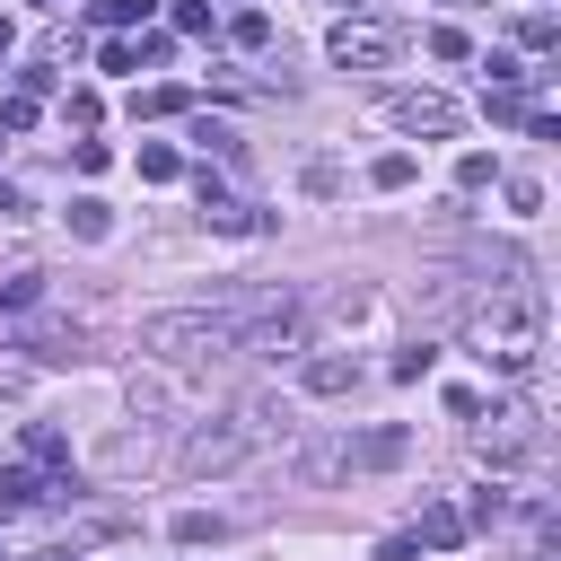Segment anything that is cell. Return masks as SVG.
<instances>
[{
	"mask_svg": "<svg viewBox=\"0 0 561 561\" xmlns=\"http://www.w3.org/2000/svg\"><path fill=\"white\" fill-rule=\"evenodd\" d=\"M465 535H473V526H465V508H456V500H430V508H421V526H412V543H430V552H456Z\"/></svg>",
	"mask_w": 561,
	"mask_h": 561,
	"instance_id": "10",
	"label": "cell"
},
{
	"mask_svg": "<svg viewBox=\"0 0 561 561\" xmlns=\"http://www.w3.org/2000/svg\"><path fill=\"white\" fill-rule=\"evenodd\" d=\"M430 368H438L430 342H403V351H394V386H412V377H430Z\"/></svg>",
	"mask_w": 561,
	"mask_h": 561,
	"instance_id": "22",
	"label": "cell"
},
{
	"mask_svg": "<svg viewBox=\"0 0 561 561\" xmlns=\"http://www.w3.org/2000/svg\"><path fill=\"white\" fill-rule=\"evenodd\" d=\"M70 237H79V245H105V237H114V219H105V202H96V193H79V202H70Z\"/></svg>",
	"mask_w": 561,
	"mask_h": 561,
	"instance_id": "13",
	"label": "cell"
},
{
	"mask_svg": "<svg viewBox=\"0 0 561 561\" xmlns=\"http://www.w3.org/2000/svg\"><path fill=\"white\" fill-rule=\"evenodd\" d=\"M430 53H438V61H465V53H473V44H465V35H456V26H430Z\"/></svg>",
	"mask_w": 561,
	"mask_h": 561,
	"instance_id": "30",
	"label": "cell"
},
{
	"mask_svg": "<svg viewBox=\"0 0 561 561\" xmlns=\"http://www.w3.org/2000/svg\"><path fill=\"white\" fill-rule=\"evenodd\" d=\"M351 447V473H394L403 456H412V430L403 421H386V430H368V438H342Z\"/></svg>",
	"mask_w": 561,
	"mask_h": 561,
	"instance_id": "9",
	"label": "cell"
},
{
	"mask_svg": "<svg viewBox=\"0 0 561 561\" xmlns=\"http://www.w3.org/2000/svg\"><path fill=\"white\" fill-rule=\"evenodd\" d=\"M359 377H368V368H359L351 351H316V342L298 351V386H307L316 403H342V394H359Z\"/></svg>",
	"mask_w": 561,
	"mask_h": 561,
	"instance_id": "8",
	"label": "cell"
},
{
	"mask_svg": "<svg viewBox=\"0 0 561 561\" xmlns=\"http://www.w3.org/2000/svg\"><path fill=\"white\" fill-rule=\"evenodd\" d=\"M88 18L123 35V26H149V18H158V0H88Z\"/></svg>",
	"mask_w": 561,
	"mask_h": 561,
	"instance_id": "14",
	"label": "cell"
},
{
	"mask_svg": "<svg viewBox=\"0 0 561 561\" xmlns=\"http://www.w3.org/2000/svg\"><path fill=\"white\" fill-rule=\"evenodd\" d=\"M543 324H552V307H543V280H535V272L482 280V298L465 307V351H473L491 377L535 386V368H543Z\"/></svg>",
	"mask_w": 561,
	"mask_h": 561,
	"instance_id": "1",
	"label": "cell"
},
{
	"mask_svg": "<svg viewBox=\"0 0 561 561\" xmlns=\"http://www.w3.org/2000/svg\"><path fill=\"white\" fill-rule=\"evenodd\" d=\"M491 175H500V167H491V149H465V158H456V184H465V193H482Z\"/></svg>",
	"mask_w": 561,
	"mask_h": 561,
	"instance_id": "26",
	"label": "cell"
},
{
	"mask_svg": "<svg viewBox=\"0 0 561 561\" xmlns=\"http://www.w3.org/2000/svg\"><path fill=\"white\" fill-rule=\"evenodd\" d=\"M500 517H508V491H500V482H482V491H473V508H465V526H482V535H491Z\"/></svg>",
	"mask_w": 561,
	"mask_h": 561,
	"instance_id": "20",
	"label": "cell"
},
{
	"mask_svg": "<svg viewBox=\"0 0 561 561\" xmlns=\"http://www.w3.org/2000/svg\"><path fill=\"white\" fill-rule=\"evenodd\" d=\"M508 210H543V184L535 175H508Z\"/></svg>",
	"mask_w": 561,
	"mask_h": 561,
	"instance_id": "31",
	"label": "cell"
},
{
	"mask_svg": "<svg viewBox=\"0 0 561 561\" xmlns=\"http://www.w3.org/2000/svg\"><path fill=\"white\" fill-rule=\"evenodd\" d=\"M324 53H333L342 70H386V61H394V26H377V18H333Z\"/></svg>",
	"mask_w": 561,
	"mask_h": 561,
	"instance_id": "7",
	"label": "cell"
},
{
	"mask_svg": "<svg viewBox=\"0 0 561 561\" xmlns=\"http://www.w3.org/2000/svg\"><path fill=\"white\" fill-rule=\"evenodd\" d=\"M140 175H149V184H175V175H184V158H175L167 140H140Z\"/></svg>",
	"mask_w": 561,
	"mask_h": 561,
	"instance_id": "19",
	"label": "cell"
},
{
	"mask_svg": "<svg viewBox=\"0 0 561 561\" xmlns=\"http://www.w3.org/2000/svg\"><path fill=\"white\" fill-rule=\"evenodd\" d=\"M44 9H53V0H44Z\"/></svg>",
	"mask_w": 561,
	"mask_h": 561,
	"instance_id": "34",
	"label": "cell"
},
{
	"mask_svg": "<svg viewBox=\"0 0 561 561\" xmlns=\"http://www.w3.org/2000/svg\"><path fill=\"white\" fill-rule=\"evenodd\" d=\"M26 307H44V272H18V280L0 289V316H26Z\"/></svg>",
	"mask_w": 561,
	"mask_h": 561,
	"instance_id": "21",
	"label": "cell"
},
{
	"mask_svg": "<svg viewBox=\"0 0 561 561\" xmlns=\"http://www.w3.org/2000/svg\"><path fill=\"white\" fill-rule=\"evenodd\" d=\"M307 342H316V316H307L298 289H263V298L237 307V351H254V359H298Z\"/></svg>",
	"mask_w": 561,
	"mask_h": 561,
	"instance_id": "3",
	"label": "cell"
},
{
	"mask_svg": "<svg viewBox=\"0 0 561 561\" xmlns=\"http://www.w3.org/2000/svg\"><path fill=\"white\" fill-rule=\"evenodd\" d=\"M35 500H44V473H35V465H0V526L26 517Z\"/></svg>",
	"mask_w": 561,
	"mask_h": 561,
	"instance_id": "11",
	"label": "cell"
},
{
	"mask_svg": "<svg viewBox=\"0 0 561 561\" xmlns=\"http://www.w3.org/2000/svg\"><path fill=\"white\" fill-rule=\"evenodd\" d=\"M140 351H149V359H167V368L219 359V351H237V316H210V307H167V316H140Z\"/></svg>",
	"mask_w": 561,
	"mask_h": 561,
	"instance_id": "2",
	"label": "cell"
},
{
	"mask_svg": "<svg viewBox=\"0 0 561 561\" xmlns=\"http://www.w3.org/2000/svg\"><path fill=\"white\" fill-rule=\"evenodd\" d=\"M0 131H35V96H0Z\"/></svg>",
	"mask_w": 561,
	"mask_h": 561,
	"instance_id": "28",
	"label": "cell"
},
{
	"mask_svg": "<svg viewBox=\"0 0 561 561\" xmlns=\"http://www.w3.org/2000/svg\"><path fill=\"white\" fill-rule=\"evenodd\" d=\"M9 44H18V26H9V18H0V53H9Z\"/></svg>",
	"mask_w": 561,
	"mask_h": 561,
	"instance_id": "33",
	"label": "cell"
},
{
	"mask_svg": "<svg viewBox=\"0 0 561 561\" xmlns=\"http://www.w3.org/2000/svg\"><path fill=\"white\" fill-rule=\"evenodd\" d=\"M245 456H254V430H245V421H210V430H193V438L175 447V473L202 482V473H228V465H245Z\"/></svg>",
	"mask_w": 561,
	"mask_h": 561,
	"instance_id": "6",
	"label": "cell"
},
{
	"mask_svg": "<svg viewBox=\"0 0 561 561\" xmlns=\"http://www.w3.org/2000/svg\"><path fill=\"white\" fill-rule=\"evenodd\" d=\"M289 465H298V482H333V473H351V447H342V438H324V447H298Z\"/></svg>",
	"mask_w": 561,
	"mask_h": 561,
	"instance_id": "12",
	"label": "cell"
},
{
	"mask_svg": "<svg viewBox=\"0 0 561 561\" xmlns=\"http://www.w3.org/2000/svg\"><path fill=\"white\" fill-rule=\"evenodd\" d=\"M193 140H202V149H219V158H237V131H228L219 114H193Z\"/></svg>",
	"mask_w": 561,
	"mask_h": 561,
	"instance_id": "25",
	"label": "cell"
},
{
	"mask_svg": "<svg viewBox=\"0 0 561 561\" xmlns=\"http://www.w3.org/2000/svg\"><path fill=\"white\" fill-rule=\"evenodd\" d=\"M228 44H237V53H263V44H272V18H263V9H237V18H228Z\"/></svg>",
	"mask_w": 561,
	"mask_h": 561,
	"instance_id": "16",
	"label": "cell"
},
{
	"mask_svg": "<svg viewBox=\"0 0 561 561\" xmlns=\"http://www.w3.org/2000/svg\"><path fill=\"white\" fill-rule=\"evenodd\" d=\"M175 543H219V517H210V508H184V517H175Z\"/></svg>",
	"mask_w": 561,
	"mask_h": 561,
	"instance_id": "27",
	"label": "cell"
},
{
	"mask_svg": "<svg viewBox=\"0 0 561 561\" xmlns=\"http://www.w3.org/2000/svg\"><path fill=\"white\" fill-rule=\"evenodd\" d=\"M377 561H421V543H412V535H386V543H377Z\"/></svg>",
	"mask_w": 561,
	"mask_h": 561,
	"instance_id": "32",
	"label": "cell"
},
{
	"mask_svg": "<svg viewBox=\"0 0 561 561\" xmlns=\"http://www.w3.org/2000/svg\"><path fill=\"white\" fill-rule=\"evenodd\" d=\"M377 123L403 131V140H456V131H465V105L438 96V88H386V96H377Z\"/></svg>",
	"mask_w": 561,
	"mask_h": 561,
	"instance_id": "5",
	"label": "cell"
},
{
	"mask_svg": "<svg viewBox=\"0 0 561 561\" xmlns=\"http://www.w3.org/2000/svg\"><path fill=\"white\" fill-rule=\"evenodd\" d=\"M184 105H193L184 88H140V96H131V114H140V123H167V114H184Z\"/></svg>",
	"mask_w": 561,
	"mask_h": 561,
	"instance_id": "17",
	"label": "cell"
},
{
	"mask_svg": "<svg viewBox=\"0 0 561 561\" xmlns=\"http://www.w3.org/2000/svg\"><path fill=\"white\" fill-rule=\"evenodd\" d=\"M96 70H114V79H123V70H140V44H123V35H105V44H96Z\"/></svg>",
	"mask_w": 561,
	"mask_h": 561,
	"instance_id": "24",
	"label": "cell"
},
{
	"mask_svg": "<svg viewBox=\"0 0 561 561\" xmlns=\"http://www.w3.org/2000/svg\"><path fill=\"white\" fill-rule=\"evenodd\" d=\"M26 456H35V465H53V473H70V438H61V430H44V421H26Z\"/></svg>",
	"mask_w": 561,
	"mask_h": 561,
	"instance_id": "15",
	"label": "cell"
},
{
	"mask_svg": "<svg viewBox=\"0 0 561 561\" xmlns=\"http://www.w3.org/2000/svg\"><path fill=\"white\" fill-rule=\"evenodd\" d=\"M175 26L184 35H210V0H175Z\"/></svg>",
	"mask_w": 561,
	"mask_h": 561,
	"instance_id": "29",
	"label": "cell"
},
{
	"mask_svg": "<svg viewBox=\"0 0 561 561\" xmlns=\"http://www.w3.org/2000/svg\"><path fill=\"white\" fill-rule=\"evenodd\" d=\"M412 175H421V167H412V149H386V158L368 167V184H377V193H403Z\"/></svg>",
	"mask_w": 561,
	"mask_h": 561,
	"instance_id": "18",
	"label": "cell"
},
{
	"mask_svg": "<svg viewBox=\"0 0 561 561\" xmlns=\"http://www.w3.org/2000/svg\"><path fill=\"white\" fill-rule=\"evenodd\" d=\"M517 44H526V53H552V9H526V18H517Z\"/></svg>",
	"mask_w": 561,
	"mask_h": 561,
	"instance_id": "23",
	"label": "cell"
},
{
	"mask_svg": "<svg viewBox=\"0 0 561 561\" xmlns=\"http://www.w3.org/2000/svg\"><path fill=\"white\" fill-rule=\"evenodd\" d=\"M473 447H482V465H491V473H517V465H535V456H543V412H535V394L500 403V412L473 430Z\"/></svg>",
	"mask_w": 561,
	"mask_h": 561,
	"instance_id": "4",
	"label": "cell"
}]
</instances>
